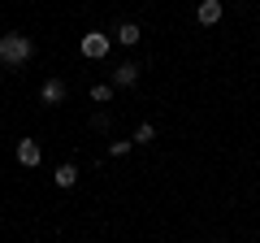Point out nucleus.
Here are the masks:
<instances>
[{
    "label": "nucleus",
    "instance_id": "nucleus-1",
    "mask_svg": "<svg viewBox=\"0 0 260 243\" xmlns=\"http://www.w3.org/2000/svg\"><path fill=\"white\" fill-rule=\"evenodd\" d=\"M30 56H35V44H30L26 35H18V31L0 35V61H5V66H26Z\"/></svg>",
    "mask_w": 260,
    "mask_h": 243
},
{
    "label": "nucleus",
    "instance_id": "nucleus-2",
    "mask_svg": "<svg viewBox=\"0 0 260 243\" xmlns=\"http://www.w3.org/2000/svg\"><path fill=\"white\" fill-rule=\"evenodd\" d=\"M78 52H83L87 61H100V56L109 52V35H104V31H87L83 44H78Z\"/></svg>",
    "mask_w": 260,
    "mask_h": 243
},
{
    "label": "nucleus",
    "instance_id": "nucleus-3",
    "mask_svg": "<svg viewBox=\"0 0 260 243\" xmlns=\"http://www.w3.org/2000/svg\"><path fill=\"white\" fill-rule=\"evenodd\" d=\"M135 83H139V66H135V61L117 66V74H113V87H135Z\"/></svg>",
    "mask_w": 260,
    "mask_h": 243
},
{
    "label": "nucleus",
    "instance_id": "nucleus-4",
    "mask_svg": "<svg viewBox=\"0 0 260 243\" xmlns=\"http://www.w3.org/2000/svg\"><path fill=\"white\" fill-rule=\"evenodd\" d=\"M39 157H44V152H39L35 139H22L18 143V161H22V165H39Z\"/></svg>",
    "mask_w": 260,
    "mask_h": 243
},
{
    "label": "nucleus",
    "instance_id": "nucleus-5",
    "mask_svg": "<svg viewBox=\"0 0 260 243\" xmlns=\"http://www.w3.org/2000/svg\"><path fill=\"white\" fill-rule=\"evenodd\" d=\"M39 96H44V104H61L65 100V83H61V78H48Z\"/></svg>",
    "mask_w": 260,
    "mask_h": 243
},
{
    "label": "nucleus",
    "instance_id": "nucleus-6",
    "mask_svg": "<svg viewBox=\"0 0 260 243\" xmlns=\"http://www.w3.org/2000/svg\"><path fill=\"white\" fill-rule=\"evenodd\" d=\"M200 22H204V26H217V22H221V0H204V5H200Z\"/></svg>",
    "mask_w": 260,
    "mask_h": 243
},
{
    "label": "nucleus",
    "instance_id": "nucleus-7",
    "mask_svg": "<svg viewBox=\"0 0 260 243\" xmlns=\"http://www.w3.org/2000/svg\"><path fill=\"white\" fill-rule=\"evenodd\" d=\"M139 39H143V31L135 26V22H121V26H117V44H126V48H135V44H139Z\"/></svg>",
    "mask_w": 260,
    "mask_h": 243
},
{
    "label": "nucleus",
    "instance_id": "nucleus-8",
    "mask_svg": "<svg viewBox=\"0 0 260 243\" xmlns=\"http://www.w3.org/2000/svg\"><path fill=\"white\" fill-rule=\"evenodd\" d=\"M52 178H56V187H74V183H78V169L74 165H61Z\"/></svg>",
    "mask_w": 260,
    "mask_h": 243
},
{
    "label": "nucleus",
    "instance_id": "nucleus-9",
    "mask_svg": "<svg viewBox=\"0 0 260 243\" xmlns=\"http://www.w3.org/2000/svg\"><path fill=\"white\" fill-rule=\"evenodd\" d=\"M152 139H156V126H152V122H143L139 131H135V143H143V148H148Z\"/></svg>",
    "mask_w": 260,
    "mask_h": 243
},
{
    "label": "nucleus",
    "instance_id": "nucleus-10",
    "mask_svg": "<svg viewBox=\"0 0 260 243\" xmlns=\"http://www.w3.org/2000/svg\"><path fill=\"white\" fill-rule=\"evenodd\" d=\"M109 96H113V87H109V83H100V87H91V100H100V104H104V100H109Z\"/></svg>",
    "mask_w": 260,
    "mask_h": 243
},
{
    "label": "nucleus",
    "instance_id": "nucleus-11",
    "mask_svg": "<svg viewBox=\"0 0 260 243\" xmlns=\"http://www.w3.org/2000/svg\"><path fill=\"white\" fill-rule=\"evenodd\" d=\"M130 143H135V139H113V157H126Z\"/></svg>",
    "mask_w": 260,
    "mask_h": 243
}]
</instances>
